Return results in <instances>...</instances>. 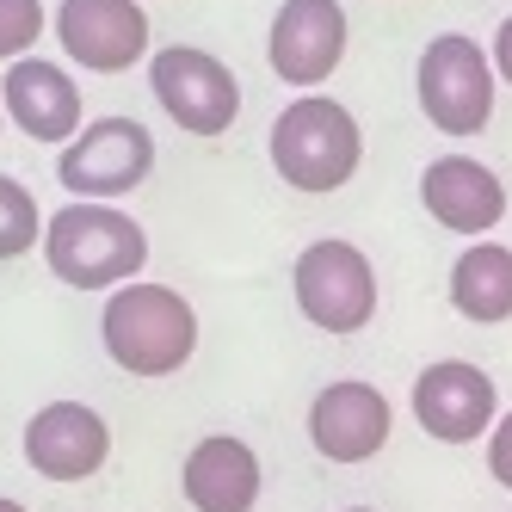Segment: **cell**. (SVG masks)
Segmentation results:
<instances>
[{
	"label": "cell",
	"instance_id": "1",
	"mask_svg": "<svg viewBox=\"0 0 512 512\" xmlns=\"http://www.w3.org/2000/svg\"><path fill=\"white\" fill-rule=\"evenodd\" d=\"M99 340L112 352L118 371L130 377H173L179 364L198 352V309L179 297L173 284L136 278L112 290L99 309Z\"/></svg>",
	"mask_w": 512,
	"mask_h": 512
},
{
	"label": "cell",
	"instance_id": "2",
	"mask_svg": "<svg viewBox=\"0 0 512 512\" xmlns=\"http://www.w3.org/2000/svg\"><path fill=\"white\" fill-rule=\"evenodd\" d=\"M266 155H272V167H278V179H284L290 192L327 198V192H340L346 179L358 173V161H364V130H358V118L346 112L340 99L303 93V99H290L284 112L272 118Z\"/></svg>",
	"mask_w": 512,
	"mask_h": 512
},
{
	"label": "cell",
	"instance_id": "3",
	"mask_svg": "<svg viewBox=\"0 0 512 512\" xmlns=\"http://www.w3.org/2000/svg\"><path fill=\"white\" fill-rule=\"evenodd\" d=\"M44 260L68 290H124L149 266V235L130 210L75 198L44 223Z\"/></svg>",
	"mask_w": 512,
	"mask_h": 512
},
{
	"label": "cell",
	"instance_id": "4",
	"mask_svg": "<svg viewBox=\"0 0 512 512\" xmlns=\"http://www.w3.org/2000/svg\"><path fill=\"white\" fill-rule=\"evenodd\" d=\"M494 56L463 38V31H438V38L420 50L414 68V93H420V112L432 130L445 136H482L494 124Z\"/></svg>",
	"mask_w": 512,
	"mask_h": 512
},
{
	"label": "cell",
	"instance_id": "5",
	"mask_svg": "<svg viewBox=\"0 0 512 512\" xmlns=\"http://www.w3.org/2000/svg\"><path fill=\"white\" fill-rule=\"evenodd\" d=\"M290 290H297V309L309 327L321 334H358L377 315V266L364 260V247L352 241H309L290 266Z\"/></svg>",
	"mask_w": 512,
	"mask_h": 512
},
{
	"label": "cell",
	"instance_id": "6",
	"mask_svg": "<svg viewBox=\"0 0 512 512\" xmlns=\"http://www.w3.org/2000/svg\"><path fill=\"white\" fill-rule=\"evenodd\" d=\"M149 87L161 99V112L186 136H223L241 118V81L229 75L223 56H210L198 44H167L149 56Z\"/></svg>",
	"mask_w": 512,
	"mask_h": 512
},
{
	"label": "cell",
	"instance_id": "7",
	"mask_svg": "<svg viewBox=\"0 0 512 512\" xmlns=\"http://www.w3.org/2000/svg\"><path fill=\"white\" fill-rule=\"evenodd\" d=\"M149 173H155V136L142 130L136 118H99V124H87V130L62 149V161H56L62 192L81 198V204L124 198V192H136Z\"/></svg>",
	"mask_w": 512,
	"mask_h": 512
},
{
	"label": "cell",
	"instance_id": "8",
	"mask_svg": "<svg viewBox=\"0 0 512 512\" xmlns=\"http://www.w3.org/2000/svg\"><path fill=\"white\" fill-rule=\"evenodd\" d=\"M408 408H414L420 432L438 438V445H475V438H488L494 420H500V389H494V377L482 364L438 358L414 377Z\"/></svg>",
	"mask_w": 512,
	"mask_h": 512
},
{
	"label": "cell",
	"instance_id": "9",
	"mask_svg": "<svg viewBox=\"0 0 512 512\" xmlns=\"http://www.w3.org/2000/svg\"><path fill=\"white\" fill-rule=\"evenodd\" d=\"M272 75L297 93H315L346 56V7L340 0H284L272 13Z\"/></svg>",
	"mask_w": 512,
	"mask_h": 512
},
{
	"label": "cell",
	"instance_id": "10",
	"mask_svg": "<svg viewBox=\"0 0 512 512\" xmlns=\"http://www.w3.org/2000/svg\"><path fill=\"white\" fill-rule=\"evenodd\" d=\"M56 44L93 75H124L149 56V13H142V0H62Z\"/></svg>",
	"mask_w": 512,
	"mask_h": 512
},
{
	"label": "cell",
	"instance_id": "11",
	"mask_svg": "<svg viewBox=\"0 0 512 512\" xmlns=\"http://www.w3.org/2000/svg\"><path fill=\"white\" fill-rule=\"evenodd\" d=\"M395 432V408L377 383L340 377L309 401V445L327 463H371Z\"/></svg>",
	"mask_w": 512,
	"mask_h": 512
},
{
	"label": "cell",
	"instance_id": "12",
	"mask_svg": "<svg viewBox=\"0 0 512 512\" xmlns=\"http://www.w3.org/2000/svg\"><path fill=\"white\" fill-rule=\"evenodd\" d=\"M112 457V426L87 401H50L25 420V463L44 482H87Z\"/></svg>",
	"mask_w": 512,
	"mask_h": 512
},
{
	"label": "cell",
	"instance_id": "13",
	"mask_svg": "<svg viewBox=\"0 0 512 512\" xmlns=\"http://www.w3.org/2000/svg\"><path fill=\"white\" fill-rule=\"evenodd\" d=\"M420 204L438 229L488 241V229L506 216V179L475 155H438L420 173Z\"/></svg>",
	"mask_w": 512,
	"mask_h": 512
},
{
	"label": "cell",
	"instance_id": "14",
	"mask_svg": "<svg viewBox=\"0 0 512 512\" xmlns=\"http://www.w3.org/2000/svg\"><path fill=\"white\" fill-rule=\"evenodd\" d=\"M0 105L7 118L31 136V142H50V149H68L87 124H81V87L68 81V68L44 62V56H19L0 81Z\"/></svg>",
	"mask_w": 512,
	"mask_h": 512
},
{
	"label": "cell",
	"instance_id": "15",
	"mask_svg": "<svg viewBox=\"0 0 512 512\" xmlns=\"http://www.w3.org/2000/svg\"><path fill=\"white\" fill-rule=\"evenodd\" d=\"M179 488H186V506H198V512H253L266 475H260V457H253L247 438L210 432L179 463Z\"/></svg>",
	"mask_w": 512,
	"mask_h": 512
},
{
	"label": "cell",
	"instance_id": "16",
	"mask_svg": "<svg viewBox=\"0 0 512 512\" xmlns=\"http://www.w3.org/2000/svg\"><path fill=\"white\" fill-rule=\"evenodd\" d=\"M451 309L475 327L512 321V247L506 241H475L451 266Z\"/></svg>",
	"mask_w": 512,
	"mask_h": 512
},
{
	"label": "cell",
	"instance_id": "17",
	"mask_svg": "<svg viewBox=\"0 0 512 512\" xmlns=\"http://www.w3.org/2000/svg\"><path fill=\"white\" fill-rule=\"evenodd\" d=\"M44 247V216L13 173H0V260H19V253Z\"/></svg>",
	"mask_w": 512,
	"mask_h": 512
},
{
	"label": "cell",
	"instance_id": "18",
	"mask_svg": "<svg viewBox=\"0 0 512 512\" xmlns=\"http://www.w3.org/2000/svg\"><path fill=\"white\" fill-rule=\"evenodd\" d=\"M44 38V0H0V56L19 62Z\"/></svg>",
	"mask_w": 512,
	"mask_h": 512
},
{
	"label": "cell",
	"instance_id": "19",
	"mask_svg": "<svg viewBox=\"0 0 512 512\" xmlns=\"http://www.w3.org/2000/svg\"><path fill=\"white\" fill-rule=\"evenodd\" d=\"M488 475L512 494V408L494 420V432H488Z\"/></svg>",
	"mask_w": 512,
	"mask_h": 512
},
{
	"label": "cell",
	"instance_id": "20",
	"mask_svg": "<svg viewBox=\"0 0 512 512\" xmlns=\"http://www.w3.org/2000/svg\"><path fill=\"white\" fill-rule=\"evenodd\" d=\"M488 56H494V75H500V81L512 87V13H506V19L494 25V50H488Z\"/></svg>",
	"mask_w": 512,
	"mask_h": 512
},
{
	"label": "cell",
	"instance_id": "21",
	"mask_svg": "<svg viewBox=\"0 0 512 512\" xmlns=\"http://www.w3.org/2000/svg\"><path fill=\"white\" fill-rule=\"evenodd\" d=\"M0 512H25V506H19V500H7V494H0Z\"/></svg>",
	"mask_w": 512,
	"mask_h": 512
},
{
	"label": "cell",
	"instance_id": "22",
	"mask_svg": "<svg viewBox=\"0 0 512 512\" xmlns=\"http://www.w3.org/2000/svg\"><path fill=\"white\" fill-rule=\"evenodd\" d=\"M346 512H371V506H346Z\"/></svg>",
	"mask_w": 512,
	"mask_h": 512
},
{
	"label": "cell",
	"instance_id": "23",
	"mask_svg": "<svg viewBox=\"0 0 512 512\" xmlns=\"http://www.w3.org/2000/svg\"><path fill=\"white\" fill-rule=\"evenodd\" d=\"M0 118H7V105H0Z\"/></svg>",
	"mask_w": 512,
	"mask_h": 512
}]
</instances>
